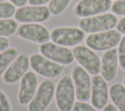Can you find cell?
Instances as JSON below:
<instances>
[{
	"mask_svg": "<svg viewBox=\"0 0 125 111\" xmlns=\"http://www.w3.org/2000/svg\"><path fill=\"white\" fill-rule=\"evenodd\" d=\"M121 38V33L117 29H110L90 34L86 38V45L93 51L105 52L116 47Z\"/></svg>",
	"mask_w": 125,
	"mask_h": 111,
	"instance_id": "obj_3",
	"label": "cell"
},
{
	"mask_svg": "<svg viewBox=\"0 0 125 111\" xmlns=\"http://www.w3.org/2000/svg\"><path fill=\"white\" fill-rule=\"evenodd\" d=\"M38 88V78L33 71H27L20 80L18 91V102L21 105H27L33 98Z\"/></svg>",
	"mask_w": 125,
	"mask_h": 111,
	"instance_id": "obj_15",
	"label": "cell"
},
{
	"mask_svg": "<svg viewBox=\"0 0 125 111\" xmlns=\"http://www.w3.org/2000/svg\"><path fill=\"white\" fill-rule=\"evenodd\" d=\"M30 67L36 74L46 78H56L63 71V65L56 63L41 54H32L29 56Z\"/></svg>",
	"mask_w": 125,
	"mask_h": 111,
	"instance_id": "obj_8",
	"label": "cell"
},
{
	"mask_svg": "<svg viewBox=\"0 0 125 111\" xmlns=\"http://www.w3.org/2000/svg\"><path fill=\"white\" fill-rule=\"evenodd\" d=\"M75 89L70 76H62L55 90V100L60 111H71L75 103Z\"/></svg>",
	"mask_w": 125,
	"mask_h": 111,
	"instance_id": "obj_1",
	"label": "cell"
},
{
	"mask_svg": "<svg viewBox=\"0 0 125 111\" xmlns=\"http://www.w3.org/2000/svg\"><path fill=\"white\" fill-rule=\"evenodd\" d=\"M110 9L115 16H125V0H116Z\"/></svg>",
	"mask_w": 125,
	"mask_h": 111,
	"instance_id": "obj_24",
	"label": "cell"
},
{
	"mask_svg": "<svg viewBox=\"0 0 125 111\" xmlns=\"http://www.w3.org/2000/svg\"><path fill=\"white\" fill-rule=\"evenodd\" d=\"M16 34L22 40L40 45L50 40V31L40 23H21Z\"/></svg>",
	"mask_w": 125,
	"mask_h": 111,
	"instance_id": "obj_10",
	"label": "cell"
},
{
	"mask_svg": "<svg viewBox=\"0 0 125 111\" xmlns=\"http://www.w3.org/2000/svg\"><path fill=\"white\" fill-rule=\"evenodd\" d=\"M71 78L75 89V96L79 101H88L91 97L92 79L89 73L80 65L73 67Z\"/></svg>",
	"mask_w": 125,
	"mask_h": 111,
	"instance_id": "obj_11",
	"label": "cell"
},
{
	"mask_svg": "<svg viewBox=\"0 0 125 111\" xmlns=\"http://www.w3.org/2000/svg\"><path fill=\"white\" fill-rule=\"evenodd\" d=\"M115 1H116V0H115Z\"/></svg>",
	"mask_w": 125,
	"mask_h": 111,
	"instance_id": "obj_33",
	"label": "cell"
},
{
	"mask_svg": "<svg viewBox=\"0 0 125 111\" xmlns=\"http://www.w3.org/2000/svg\"><path fill=\"white\" fill-rule=\"evenodd\" d=\"M39 52L45 57L62 65H69L74 60L72 51L67 47L58 45L54 42L48 41L41 44L39 46Z\"/></svg>",
	"mask_w": 125,
	"mask_h": 111,
	"instance_id": "obj_9",
	"label": "cell"
},
{
	"mask_svg": "<svg viewBox=\"0 0 125 111\" xmlns=\"http://www.w3.org/2000/svg\"><path fill=\"white\" fill-rule=\"evenodd\" d=\"M118 22L117 17L114 14L104 13L93 17L82 18L78 21L79 28L86 33H98L116 27Z\"/></svg>",
	"mask_w": 125,
	"mask_h": 111,
	"instance_id": "obj_2",
	"label": "cell"
},
{
	"mask_svg": "<svg viewBox=\"0 0 125 111\" xmlns=\"http://www.w3.org/2000/svg\"><path fill=\"white\" fill-rule=\"evenodd\" d=\"M71 0H51L48 5V9L53 16H59L62 14Z\"/></svg>",
	"mask_w": 125,
	"mask_h": 111,
	"instance_id": "obj_20",
	"label": "cell"
},
{
	"mask_svg": "<svg viewBox=\"0 0 125 111\" xmlns=\"http://www.w3.org/2000/svg\"><path fill=\"white\" fill-rule=\"evenodd\" d=\"M116 28H117V30L121 34H124L125 35V16L118 20V22L116 24Z\"/></svg>",
	"mask_w": 125,
	"mask_h": 111,
	"instance_id": "obj_27",
	"label": "cell"
},
{
	"mask_svg": "<svg viewBox=\"0 0 125 111\" xmlns=\"http://www.w3.org/2000/svg\"><path fill=\"white\" fill-rule=\"evenodd\" d=\"M16 6L9 1L0 2V18H11L16 13Z\"/></svg>",
	"mask_w": 125,
	"mask_h": 111,
	"instance_id": "obj_21",
	"label": "cell"
},
{
	"mask_svg": "<svg viewBox=\"0 0 125 111\" xmlns=\"http://www.w3.org/2000/svg\"><path fill=\"white\" fill-rule=\"evenodd\" d=\"M0 111H12V103L7 93L0 89Z\"/></svg>",
	"mask_w": 125,
	"mask_h": 111,
	"instance_id": "obj_23",
	"label": "cell"
},
{
	"mask_svg": "<svg viewBox=\"0 0 125 111\" xmlns=\"http://www.w3.org/2000/svg\"><path fill=\"white\" fill-rule=\"evenodd\" d=\"M72 111H99L92 104L87 103V101H77L74 103Z\"/></svg>",
	"mask_w": 125,
	"mask_h": 111,
	"instance_id": "obj_25",
	"label": "cell"
},
{
	"mask_svg": "<svg viewBox=\"0 0 125 111\" xmlns=\"http://www.w3.org/2000/svg\"><path fill=\"white\" fill-rule=\"evenodd\" d=\"M111 5V0H80L74 7V14L79 18L93 17L106 13Z\"/></svg>",
	"mask_w": 125,
	"mask_h": 111,
	"instance_id": "obj_13",
	"label": "cell"
},
{
	"mask_svg": "<svg viewBox=\"0 0 125 111\" xmlns=\"http://www.w3.org/2000/svg\"><path fill=\"white\" fill-rule=\"evenodd\" d=\"M10 47V41L7 37H1L0 36V52L8 49Z\"/></svg>",
	"mask_w": 125,
	"mask_h": 111,
	"instance_id": "obj_26",
	"label": "cell"
},
{
	"mask_svg": "<svg viewBox=\"0 0 125 111\" xmlns=\"http://www.w3.org/2000/svg\"><path fill=\"white\" fill-rule=\"evenodd\" d=\"M50 1L51 0H27V3L29 5H34V6H44Z\"/></svg>",
	"mask_w": 125,
	"mask_h": 111,
	"instance_id": "obj_28",
	"label": "cell"
},
{
	"mask_svg": "<svg viewBox=\"0 0 125 111\" xmlns=\"http://www.w3.org/2000/svg\"><path fill=\"white\" fill-rule=\"evenodd\" d=\"M30 67L29 56L25 53H20L15 60L11 63L8 69L2 75V80L5 84L13 85L19 82Z\"/></svg>",
	"mask_w": 125,
	"mask_h": 111,
	"instance_id": "obj_12",
	"label": "cell"
},
{
	"mask_svg": "<svg viewBox=\"0 0 125 111\" xmlns=\"http://www.w3.org/2000/svg\"><path fill=\"white\" fill-rule=\"evenodd\" d=\"M19 22L15 18H0V36L9 37L16 34Z\"/></svg>",
	"mask_w": 125,
	"mask_h": 111,
	"instance_id": "obj_19",
	"label": "cell"
},
{
	"mask_svg": "<svg viewBox=\"0 0 125 111\" xmlns=\"http://www.w3.org/2000/svg\"><path fill=\"white\" fill-rule=\"evenodd\" d=\"M19 54V50L14 47H9L8 49L0 52V77H2L4 72L8 69Z\"/></svg>",
	"mask_w": 125,
	"mask_h": 111,
	"instance_id": "obj_18",
	"label": "cell"
},
{
	"mask_svg": "<svg viewBox=\"0 0 125 111\" xmlns=\"http://www.w3.org/2000/svg\"><path fill=\"white\" fill-rule=\"evenodd\" d=\"M102 110L103 111H118V109L114 106L113 103H107Z\"/></svg>",
	"mask_w": 125,
	"mask_h": 111,
	"instance_id": "obj_30",
	"label": "cell"
},
{
	"mask_svg": "<svg viewBox=\"0 0 125 111\" xmlns=\"http://www.w3.org/2000/svg\"><path fill=\"white\" fill-rule=\"evenodd\" d=\"M74 59L89 74L98 75L101 72V59L99 56L89 47L77 45L72 49Z\"/></svg>",
	"mask_w": 125,
	"mask_h": 111,
	"instance_id": "obj_6",
	"label": "cell"
},
{
	"mask_svg": "<svg viewBox=\"0 0 125 111\" xmlns=\"http://www.w3.org/2000/svg\"><path fill=\"white\" fill-rule=\"evenodd\" d=\"M85 38V32L78 27L61 26L56 27L50 32V39L63 47H75Z\"/></svg>",
	"mask_w": 125,
	"mask_h": 111,
	"instance_id": "obj_4",
	"label": "cell"
},
{
	"mask_svg": "<svg viewBox=\"0 0 125 111\" xmlns=\"http://www.w3.org/2000/svg\"><path fill=\"white\" fill-rule=\"evenodd\" d=\"M9 2H11L12 4H14L16 7H22L24 5L27 4V0H8Z\"/></svg>",
	"mask_w": 125,
	"mask_h": 111,
	"instance_id": "obj_29",
	"label": "cell"
},
{
	"mask_svg": "<svg viewBox=\"0 0 125 111\" xmlns=\"http://www.w3.org/2000/svg\"><path fill=\"white\" fill-rule=\"evenodd\" d=\"M108 97L109 90L106 81L101 75H94L91 87V104L101 110L108 103Z\"/></svg>",
	"mask_w": 125,
	"mask_h": 111,
	"instance_id": "obj_14",
	"label": "cell"
},
{
	"mask_svg": "<svg viewBox=\"0 0 125 111\" xmlns=\"http://www.w3.org/2000/svg\"><path fill=\"white\" fill-rule=\"evenodd\" d=\"M1 1H5V0H0V2H1Z\"/></svg>",
	"mask_w": 125,
	"mask_h": 111,
	"instance_id": "obj_32",
	"label": "cell"
},
{
	"mask_svg": "<svg viewBox=\"0 0 125 111\" xmlns=\"http://www.w3.org/2000/svg\"><path fill=\"white\" fill-rule=\"evenodd\" d=\"M123 84H124V87H125V76L123 77Z\"/></svg>",
	"mask_w": 125,
	"mask_h": 111,
	"instance_id": "obj_31",
	"label": "cell"
},
{
	"mask_svg": "<svg viewBox=\"0 0 125 111\" xmlns=\"http://www.w3.org/2000/svg\"><path fill=\"white\" fill-rule=\"evenodd\" d=\"M55 84L52 80H43L37 88V91L27 104V111H45L53 100L55 95Z\"/></svg>",
	"mask_w": 125,
	"mask_h": 111,
	"instance_id": "obj_5",
	"label": "cell"
},
{
	"mask_svg": "<svg viewBox=\"0 0 125 111\" xmlns=\"http://www.w3.org/2000/svg\"><path fill=\"white\" fill-rule=\"evenodd\" d=\"M109 97L118 109V111H125V87L119 83H115L109 88Z\"/></svg>",
	"mask_w": 125,
	"mask_h": 111,
	"instance_id": "obj_17",
	"label": "cell"
},
{
	"mask_svg": "<svg viewBox=\"0 0 125 111\" xmlns=\"http://www.w3.org/2000/svg\"><path fill=\"white\" fill-rule=\"evenodd\" d=\"M117 56H118V64L120 65L121 69L125 71V35L121 38L118 44Z\"/></svg>",
	"mask_w": 125,
	"mask_h": 111,
	"instance_id": "obj_22",
	"label": "cell"
},
{
	"mask_svg": "<svg viewBox=\"0 0 125 111\" xmlns=\"http://www.w3.org/2000/svg\"><path fill=\"white\" fill-rule=\"evenodd\" d=\"M51 13L46 6L24 5L16 10L14 18L21 23H41L49 19Z\"/></svg>",
	"mask_w": 125,
	"mask_h": 111,
	"instance_id": "obj_7",
	"label": "cell"
},
{
	"mask_svg": "<svg viewBox=\"0 0 125 111\" xmlns=\"http://www.w3.org/2000/svg\"><path fill=\"white\" fill-rule=\"evenodd\" d=\"M118 68V56L116 49H110L104 53L101 60V76L106 81L114 80Z\"/></svg>",
	"mask_w": 125,
	"mask_h": 111,
	"instance_id": "obj_16",
	"label": "cell"
}]
</instances>
